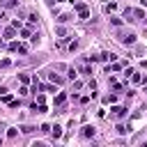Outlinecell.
<instances>
[{
    "mask_svg": "<svg viewBox=\"0 0 147 147\" xmlns=\"http://www.w3.org/2000/svg\"><path fill=\"white\" fill-rule=\"evenodd\" d=\"M124 18H126V21H145L147 14H145L142 9H133V7H129V9L124 11Z\"/></svg>",
    "mask_w": 147,
    "mask_h": 147,
    "instance_id": "1",
    "label": "cell"
},
{
    "mask_svg": "<svg viewBox=\"0 0 147 147\" xmlns=\"http://www.w3.org/2000/svg\"><path fill=\"white\" fill-rule=\"evenodd\" d=\"M117 39L122 41V44H136V34L133 32H126V30H117Z\"/></svg>",
    "mask_w": 147,
    "mask_h": 147,
    "instance_id": "2",
    "label": "cell"
},
{
    "mask_svg": "<svg viewBox=\"0 0 147 147\" xmlns=\"http://www.w3.org/2000/svg\"><path fill=\"white\" fill-rule=\"evenodd\" d=\"M9 51H14V53H28V46L25 44H18V41H11L9 44Z\"/></svg>",
    "mask_w": 147,
    "mask_h": 147,
    "instance_id": "3",
    "label": "cell"
},
{
    "mask_svg": "<svg viewBox=\"0 0 147 147\" xmlns=\"http://www.w3.org/2000/svg\"><path fill=\"white\" fill-rule=\"evenodd\" d=\"M76 11L80 14V18H87V7H85V5H80V2H76Z\"/></svg>",
    "mask_w": 147,
    "mask_h": 147,
    "instance_id": "4",
    "label": "cell"
},
{
    "mask_svg": "<svg viewBox=\"0 0 147 147\" xmlns=\"http://www.w3.org/2000/svg\"><path fill=\"white\" fill-rule=\"evenodd\" d=\"M113 115H115V117H124V115H126V108H122V106H115V108H113Z\"/></svg>",
    "mask_w": 147,
    "mask_h": 147,
    "instance_id": "5",
    "label": "cell"
},
{
    "mask_svg": "<svg viewBox=\"0 0 147 147\" xmlns=\"http://www.w3.org/2000/svg\"><path fill=\"white\" fill-rule=\"evenodd\" d=\"M48 76H51V80H53L55 85H62V83H64V78H62V76H55V74H48Z\"/></svg>",
    "mask_w": 147,
    "mask_h": 147,
    "instance_id": "6",
    "label": "cell"
},
{
    "mask_svg": "<svg viewBox=\"0 0 147 147\" xmlns=\"http://www.w3.org/2000/svg\"><path fill=\"white\" fill-rule=\"evenodd\" d=\"M14 32H16V25L7 28V30H5V37H7V39H11V37H14Z\"/></svg>",
    "mask_w": 147,
    "mask_h": 147,
    "instance_id": "7",
    "label": "cell"
},
{
    "mask_svg": "<svg viewBox=\"0 0 147 147\" xmlns=\"http://www.w3.org/2000/svg\"><path fill=\"white\" fill-rule=\"evenodd\" d=\"M83 136H85V138L94 136V129H92V126H83Z\"/></svg>",
    "mask_w": 147,
    "mask_h": 147,
    "instance_id": "8",
    "label": "cell"
},
{
    "mask_svg": "<svg viewBox=\"0 0 147 147\" xmlns=\"http://www.w3.org/2000/svg\"><path fill=\"white\" fill-rule=\"evenodd\" d=\"M64 101H67V94H57V99H55V103H57V106H62Z\"/></svg>",
    "mask_w": 147,
    "mask_h": 147,
    "instance_id": "9",
    "label": "cell"
},
{
    "mask_svg": "<svg viewBox=\"0 0 147 147\" xmlns=\"http://www.w3.org/2000/svg\"><path fill=\"white\" fill-rule=\"evenodd\" d=\"M18 78H21V83H30V76H28V74H21Z\"/></svg>",
    "mask_w": 147,
    "mask_h": 147,
    "instance_id": "10",
    "label": "cell"
},
{
    "mask_svg": "<svg viewBox=\"0 0 147 147\" xmlns=\"http://www.w3.org/2000/svg\"><path fill=\"white\" fill-rule=\"evenodd\" d=\"M69 18H71V16H69V14H62V16H60V23H67V21H69Z\"/></svg>",
    "mask_w": 147,
    "mask_h": 147,
    "instance_id": "11",
    "label": "cell"
},
{
    "mask_svg": "<svg viewBox=\"0 0 147 147\" xmlns=\"http://www.w3.org/2000/svg\"><path fill=\"white\" fill-rule=\"evenodd\" d=\"M110 21H113V25H122V18H117V16H113Z\"/></svg>",
    "mask_w": 147,
    "mask_h": 147,
    "instance_id": "12",
    "label": "cell"
}]
</instances>
